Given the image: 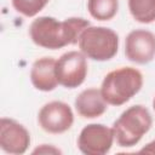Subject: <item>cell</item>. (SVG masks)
I'll list each match as a JSON object with an SVG mask.
<instances>
[{"label": "cell", "instance_id": "obj_1", "mask_svg": "<svg viewBox=\"0 0 155 155\" xmlns=\"http://www.w3.org/2000/svg\"><path fill=\"white\" fill-rule=\"evenodd\" d=\"M88 25L91 23L82 17H69L58 21L51 16H41L30 23L29 36L39 47L59 50L78 44L80 34Z\"/></svg>", "mask_w": 155, "mask_h": 155}, {"label": "cell", "instance_id": "obj_5", "mask_svg": "<svg viewBox=\"0 0 155 155\" xmlns=\"http://www.w3.org/2000/svg\"><path fill=\"white\" fill-rule=\"evenodd\" d=\"M87 57L81 51H68L56 59V78L64 88L81 86L87 76Z\"/></svg>", "mask_w": 155, "mask_h": 155}, {"label": "cell", "instance_id": "obj_12", "mask_svg": "<svg viewBox=\"0 0 155 155\" xmlns=\"http://www.w3.org/2000/svg\"><path fill=\"white\" fill-rule=\"evenodd\" d=\"M132 18L142 24L155 22V0H127Z\"/></svg>", "mask_w": 155, "mask_h": 155}, {"label": "cell", "instance_id": "obj_3", "mask_svg": "<svg viewBox=\"0 0 155 155\" xmlns=\"http://www.w3.org/2000/svg\"><path fill=\"white\" fill-rule=\"evenodd\" d=\"M151 126L153 116L149 109L142 104H136L124 110L111 128L116 144L122 148H131L140 142Z\"/></svg>", "mask_w": 155, "mask_h": 155}, {"label": "cell", "instance_id": "obj_14", "mask_svg": "<svg viewBox=\"0 0 155 155\" xmlns=\"http://www.w3.org/2000/svg\"><path fill=\"white\" fill-rule=\"evenodd\" d=\"M48 1L50 0H11V5L17 13L31 18L41 12Z\"/></svg>", "mask_w": 155, "mask_h": 155}, {"label": "cell", "instance_id": "obj_9", "mask_svg": "<svg viewBox=\"0 0 155 155\" xmlns=\"http://www.w3.org/2000/svg\"><path fill=\"white\" fill-rule=\"evenodd\" d=\"M30 145V133L18 121L10 117L0 120V148L11 155L24 154Z\"/></svg>", "mask_w": 155, "mask_h": 155}, {"label": "cell", "instance_id": "obj_16", "mask_svg": "<svg viewBox=\"0 0 155 155\" xmlns=\"http://www.w3.org/2000/svg\"><path fill=\"white\" fill-rule=\"evenodd\" d=\"M139 153H145V154H155V139H153L151 142H149L148 144H145Z\"/></svg>", "mask_w": 155, "mask_h": 155}, {"label": "cell", "instance_id": "obj_17", "mask_svg": "<svg viewBox=\"0 0 155 155\" xmlns=\"http://www.w3.org/2000/svg\"><path fill=\"white\" fill-rule=\"evenodd\" d=\"M153 109H154V111H155V97H154V99H153Z\"/></svg>", "mask_w": 155, "mask_h": 155}, {"label": "cell", "instance_id": "obj_2", "mask_svg": "<svg viewBox=\"0 0 155 155\" xmlns=\"http://www.w3.org/2000/svg\"><path fill=\"white\" fill-rule=\"evenodd\" d=\"M144 78L133 67H120L109 71L101 85L103 98L109 105L120 107L131 101L143 87Z\"/></svg>", "mask_w": 155, "mask_h": 155}, {"label": "cell", "instance_id": "obj_13", "mask_svg": "<svg viewBox=\"0 0 155 155\" xmlns=\"http://www.w3.org/2000/svg\"><path fill=\"white\" fill-rule=\"evenodd\" d=\"M87 11L97 21H110L119 11V0H87Z\"/></svg>", "mask_w": 155, "mask_h": 155}, {"label": "cell", "instance_id": "obj_15", "mask_svg": "<svg viewBox=\"0 0 155 155\" xmlns=\"http://www.w3.org/2000/svg\"><path fill=\"white\" fill-rule=\"evenodd\" d=\"M33 154H62V150L52 144H40L33 150Z\"/></svg>", "mask_w": 155, "mask_h": 155}, {"label": "cell", "instance_id": "obj_6", "mask_svg": "<svg viewBox=\"0 0 155 155\" xmlns=\"http://www.w3.org/2000/svg\"><path fill=\"white\" fill-rule=\"evenodd\" d=\"M38 124L50 134H62L74 124V113L70 105L62 101H51L41 107L38 113Z\"/></svg>", "mask_w": 155, "mask_h": 155}, {"label": "cell", "instance_id": "obj_7", "mask_svg": "<svg viewBox=\"0 0 155 155\" xmlns=\"http://www.w3.org/2000/svg\"><path fill=\"white\" fill-rule=\"evenodd\" d=\"M115 142L111 127L103 124L86 125L78 137V148L85 155H104Z\"/></svg>", "mask_w": 155, "mask_h": 155}, {"label": "cell", "instance_id": "obj_4", "mask_svg": "<svg viewBox=\"0 0 155 155\" xmlns=\"http://www.w3.org/2000/svg\"><path fill=\"white\" fill-rule=\"evenodd\" d=\"M78 46L88 59L110 61L119 51V35L108 27L88 25L80 34Z\"/></svg>", "mask_w": 155, "mask_h": 155}, {"label": "cell", "instance_id": "obj_11", "mask_svg": "<svg viewBox=\"0 0 155 155\" xmlns=\"http://www.w3.org/2000/svg\"><path fill=\"white\" fill-rule=\"evenodd\" d=\"M30 82L38 91L51 92L59 84L56 78V59L52 57L38 58L30 68Z\"/></svg>", "mask_w": 155, "mask_h": 155}, {"label": "cell", "instance_id": "obj_10", "mask_svg": "<svg viewBox=\"0 0 155 155\" xmlns=\"http://www.w3.org/2000/svg\"><path fill=\"white\" fill-rule=\"evenodd\" d=\"M108 103L102 96L101 88L88 87L82 90L74 101V107L82 119L101 117L108 109Z\"/></svg>", "mask_w": 155, "mask_h": 155}, {"label": "cell", "instance_id": "obj_8", "mask_svg": "<svg viewBox=\"0 0 155 155\" xmlns=\"http://www.w3.org/2000/svg\"><path fill=\"white\" fill-rule=\"evenodd\" d=\"M125 56L136 64H148L155 58V34L147 29L131 30L125 39Z\"/></svg>", "mask_w": 155, "mask_h": 155}]
</instances>
